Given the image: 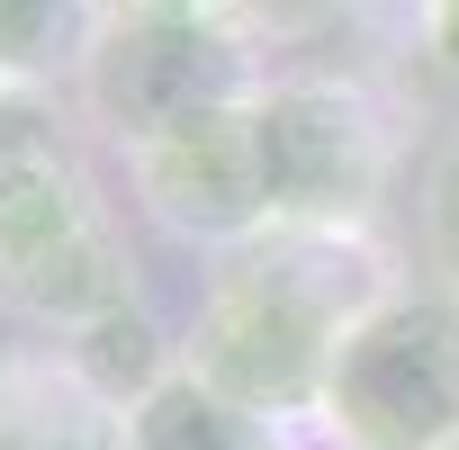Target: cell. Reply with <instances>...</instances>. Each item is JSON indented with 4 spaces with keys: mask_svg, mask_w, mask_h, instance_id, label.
I'll list each match as a JSON object with an SVG mask.
<instances>
[{
    "mask_svg": "<svg viewBox=\"0 0 459 450\" xmlns=\"http://www.w3.org/2000/svg\"><path fill=\"white\" fill-rule=\"evenodd\" d=\"M396 289L405 280L378 235H262L207 271L180 369L271 423H316L342 342Z\"/></svg>",
    "mask_w": 459,
    "mask_h": 450,
    "instance_id": "1",
    "label": "cell"
},
{
    "mask_svg": "<svg viewBox=\"0 0 459 450\" xmlns=\"http://www.w3.org/2000/svg\"><path fill=\"white\" fill-rule=\"evenodd\" d=\"M135 298V253L73 135L0 162V316L73 333Z\"/></svg>",
    "mask_w": 459,
    "mask_h": 450,
    "instance_id": "2",
    "label": "cell"
},
{
    "mask_svg": "<svg viewBox=\"0 0 459 450\" xmlns=\"http://www.w3.org/2000/svg\"><path fill=\"white\" fill-rule=\"evenodd\" d=\"M271 235H378L396 180V117L342 73H271L253 100Z\"/></svg>",
    "mask_w": 459,
    "mask_h": 450,
    "instance_id": "3",
    "label": "cell"
},
{
    "mask_svg": "<svg viewBox=\"0 0 459 450\" xmlns=\"http://www.w3.org/2000/svg\"><path fill=\"white\" fill-rule=\"evenodd\" d=\"M262 82H271L262 46L235 19H100V37L73 73V108L91 135L135 153L189 117L253 108Z\"/></svg>",
    "mask_w": 459,
    "mask_h": 450,
    "instance_id": "4",
    "label": "cell"
},
{
    "mask_svg": "<svg viewBox=\"0 0 459 450\" xmlns=\"http://www.w3.org/2000/svg\"><path fill=\"white\" fill-rule=\"evenodd\" d=\"M316 432L333 450H459V298L396 289L342 342Z\"/></svg>",
    "mask_w": 459,
    "mask_h": 450,
    "instance_id": "5",
    "label": "cell"
},
{
    "mask_svg": "<svg viewBox=\"0 0 459 450\" xmlns=\"http://www.w3.org/2000/svg\"><path fill=\"white\" fill-rule=\"evenodd\" d=\"M126 189H135V207L162 225L171 244H198L216 262L271 235V189H262L253 108H216V117H189V126L135 144L126 153Z\"/></svg>",
    "mask_w": 459,
    "mask_h": 450,
    "instance_id": "6",
    "label": "cell"
},
{
    "mask_svg": "<svg viewBox=\"0 0 459 450\" xmlns=\"http://www.w3.org/2000/svg\"><path fill=\"white\" fill-rule=\"evenodd\" d=\"M0 450H117V414L73 378V360L0 351Z\"/></svg>",
    "mask_w": 459,
    "mask_h": 450,
    "instance_id": "7",
    "label": "cell"
},
{
    "mask_svg": "<svg viewBox=\"0 0 459 450\" xmlns=\"http://www.w3.org/2000/svg\"><path fill=\"white\" fill-rule=\"evenodd\" d=\"M55 351L73 360V378L126 423L171 369H180V342L144 316V298H126V307H108V316H91V325H73V333H55Z\"/></svg>",
    "mask_w": 459,
    "mask_h": 450,
    "instance_id": "8",
    "label": "cell"
},
{
    "mask_svg": "<svg viewBox=\"0 0 459 450\" xmlns=\"http://www.w3.org/2000/svg\"><path fill=\"white\" fill-rule=\"evenodd\" d=\"M117 450H289V423L235 405V396H216L207 378L171 369L126 423H117Z\"/></svg>",
    "mask_w": 459,
    "mask_h": 450,
    "instance_id": "9",
    "label": "cell"
},
{
    "mask_svg": "<svg viewBox=\"0 0 459 450\" xmlns=\"http://www.w3.org/2000/svg\"><path fill=\"white\" fill-rule=\"evenodd\" d=\"M100 19V0H0V91H64Z\"/></svg>",
    "mask_w": 459,
    "mask_h": 450,
    "instance_id": "10",
    "label": "cell"
},
{
    "mask_svg": "<svg viewBox=\"0 0 459 450\" xmlns=\"http://www.w3.org/2000/svg\"><path fill=\"white\" fill-rule=\"evenodd\" d=\"M414 225H423V271H432V289H450V298H459V135L423 162Z\"/></svg>",
    "mask_w": 459,
    "mask_h": 450,
    "instance_id": "11",
    "label": "cell"
},
{
    "mask_svg": "<svg viewBox=\"0 0 459 450\" xmlns=\"http://www.w3.org/2000/svg\"><path fill=\"white\" fill-rule=\"evenodd\" d=\"M351 0H225V19H235L253 46H307L325 28H342Z\"/></svg>",
    "mask_w": 459,
    "mask_h": 450,
    "instance_id": "12",
    "label": "cell"
},
{
    "mask_svg": "<svg viewBox=\"0 0 459 450\" xmlns=\"http://www.w3.org/2000/svg\"><path fill=\"white\" fill-rule=\"evenodd\" d=\"M423 64L459 91V0H423Z\"/></svg>",
    "mask_w": 459,
    "mask_h": 450,
    "instance_id": "13",
    "label": "cell"
},
{
    "mask_svg": "<svg viewBox=\"0 0 459 450\" xmlns=\"http://www.w3.org/2000/svg\"><path fill=\"white\" fill-rule=\"evenodd\" d=\"M108 19H225V0H100Z\"/></svg>",
    "mask_w": 459,
    "mask_h": 450,
    "instance_id": "14",
    "label": "cell"
}]
</instances>
